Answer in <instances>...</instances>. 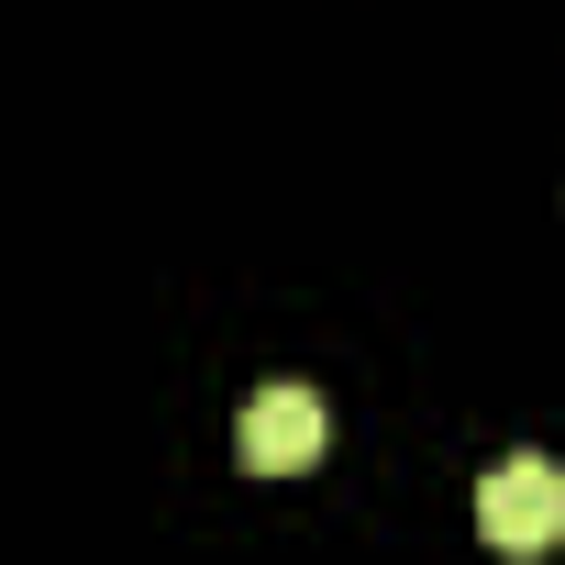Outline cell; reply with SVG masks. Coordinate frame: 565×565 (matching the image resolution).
<instances>
[{"label":"cell","instance_id":"7a4b0ae2","mask_svg":"<svg viewBox=\"0 0 565 565\" xmlns=\"http://www.w3.org/2000/svg\"><path fill=\"white\" fill-rule=\"evenodd\" d=\"M322 388H300V377H266L255 399H244V422H233V444H244V466L255 477H289V466H311L322 455Z\"/></svg>","mask_w":565,"mask_h":565},{"label":"cell","instance_id":"6da1fadb","mask_svg":"<svg viewBox=\"0 0 565 565\" xmlns=\"http://www.w3.org/2000/svg\"><path fill=\"white\" fill-rule=\"evenodd\" d=\"M477 532H488L499 554H543V543L565 532V466H554V455H499L488 488H477Z\"/></svg>","mask_w":565,"mask_h":565}]
</instances>
